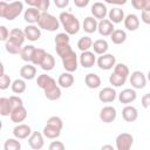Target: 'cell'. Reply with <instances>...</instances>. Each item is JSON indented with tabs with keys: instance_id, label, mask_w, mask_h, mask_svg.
Returning a JSON list of instances; mask_svg holds the SVG:
<instances>
[{
	"instance_id": "obj_8",
	"label": "cell",
	"mask_w": 150,
	"mask_h": 150,
	"mask_svg": "<svg viewBox=\"0 0 150 150\" xmlns=\"http://www.w3.org/2000/svg\"><path fill=\"white\" fill-rule=\"evenodd\" d=\"M96 63L100 69L102 70H110L115 67L116 64V57L112 54H102L98 56V59L96 60Z\"/></svg>"
},
{
	"instance_id": "obj_56",
	"label": "cell",
	"mask_w": 150,
	"mask_h": 150,
	"mask_svg": "<svg viewBox=\"0 0 150 150\" xmlns=\"http://www.w3.org/2000/svg\"><path fill=\"white\" fill-rule=\"evenodd\" d=\"M146 80L150 82V69H149V71H148V74H146Z\"/></svg>"
},
{
	"instance_id": "obj_44",
	"label": "cell",
	"mask_w": 150,
	"mask_h": 150,
	"mask_svg": "<svg viewBox=\"0 0 150 150\" xmlns=\"http://www.w3.org/2000/svg\"><path fill=\"white\" fill-rule=\"evenodd\" d=\"M49 6H50V0H39L36 8L42 13V12H47Z\"/></svg>"
},
{
	"instance_id": "obj_42",
	"label": "cell",
	"mask_w": 150,
	"mask_h": 150,
	"mask_svg": "<svg viewBox=\"0 0 150 150\" xmlns=\"http://www.w3.org/2000/svg\"><path fill=\"white\" fill-rule=\"evenodd\" d=\"M54 42L55 45H62V43H69L70 42V38H69V34L68 33H59L56 34L55 39H54Z\"/></svg>"
},
{
	"instance_id": "obj_27",
	"label": "cell",
	"mask_w": 150,
	"mask_h": 150,
	"mask_svg": "<svg viewBox=\"0 0 150 150\" xmlns=\"http://www.w3.org/2000/svg\"><path fill=\"white\" fill-rule=\"evenodd\" d=\"M9 41L16 43V45H20L22 46L25 40H26V35H25V32L19 29V28H13L11 30V34H9V38H8Z\"/></svg>"
},
{
	"instance_id": "obj_54",
	"label": "cell",
	"mask_w": 150,
	"mask_h": 150,
	"mask_svg": "<svg viewBox=\"0 0 150 150\" xmlns=\"http://www.w3.org/2000/svg\"><path fill=\"white\" fill-rule=\"evenodd\" d=\"M143 11H150V0H145V2H144V9Z\"/></svg>"
},
{
	"instance_id": "obj_22",
	"label": "cell",
	"mask_w": 150,
	"mask_h": 150,
	"mask_svg": "<svg viewBox=\"0 0 150 150\" xmlns=\"http://www.w3.org/2000/svg\"><path fill=\"white\" fill-rule=\"evenodd\" d=\"M123 23H124V27L128 30L135 32L139 27V19L136 14H128L123 20Z\"/></svg>"
},
{
	"instance_id": "obj_24",
	"label": "cell",
	"mask_w": 150,
	"mask_h": 150,
	"mask_svg": "<svg viewBox=\"0 0 150 150\" xmlns=\"http://www.w3.org/2000/svg\"><path fill=\"white\" fill-rule=\"evenodd\" d=\"M97 26H98L97 19L94 16H87L82 22V29L88 34L95 33L97 30Z\"/></svg>"
},
{
	"instance_id": "obj_32",
	"label": "cell",
	"mask_w": 150,
	"mask_h": 150,
	"mask_svg": "<svg viewBox=\"0 0 150 150\" xmlns=\"http://www.w3.org/2000/svg\"><path fill=\"white\" fill-rule=\"evenodd\" d=\"M11 88H12V91L14 94H22V93L26 91L27 84H26V82H25L23 79H16V80H14L12 82Z\"/></svg>"
},
{
	"instance_id": "obj_40",
	"label": "cell",
	"mask_w": 150,
	"mask_h": 150,
	"mask_svg": "<svg viewBox=\"0 0 150 150\" xmlns=\"http://www.w3.org/2000/svg\"><path fill=\"white\" fill-rule=\"evenodd\" d=\"M114 73H116V74H118L121 76H124L127 79L130 75V70H129L128 66L124 64V63H116L115 67H114Z\"/></svg>"
},
{
	"instance_id": "obj_1",
	"label": "cell",
	"mask_w": 150,
	"mask_h": 150,
	"mask_svg": "<svg viewBox=\"0 0 150 150\" xmlns=\"http://www.w3.org/2000/svg\"><path fill=\"white\" fill-rule=\"evenodd\" d=\"M55 50H56L57 55L60 56V59L62 61V66L66 69V71L74 73L77 70V67H79L77 55L71 49L69 43L55 45Z\"/></svg>"
},
{
	"instance_id": "obj_35",
	"label": "cell",
	"mask_w": 150,
	"mask_h": 150,
	"mask_svg": "<svg viewBox=\"0 0 150 150\" xmlns=\"http://www.w3.org/2000/svg\"><path fill=\"white\" fill-rule=\"evenodd\" d=\"M47 55V52L42 48H36L35 52H34V55H33V59H32V62L34 66H41L43 59L46 57Z\"/></svg>"
},
{
	"instance_id": "obj_38",
	"label": "cell",
	"mask_w": 150,
	"mask_h": 150,
	"mask_svg": "<svg viewBox=\"0 0 150 150\" xmlns=\"http://www.w3.org/2000/svg\"><path fill=\"white\" fill-rule=\"evenodd\" d=\"M21 143L18 141L16 137L14 138H7L4 143V150H20Z\"/></svg>"
},
{
	"instance_id": "obj_49",
	"label": "cell",
	"mask_w": 150,
	"mask_h": 150,
	"mask_svg": "<svg viewBox=\"0 0 150 150\" xmlns=\"http://www.w3.org/2000/svg\"><path fill=\"white\" fill-rule=\"evenodd\" d=\"M141 20L145 25H150V11H142L141 12Z\"/></svg>"
},
{
	"instance_id": "obj_46",
	"label": "cell",
	"mask_w": 150,
	"mask_h": 150,
	"mask_svg": "<svg viewBox=\"0 0 150 150\" xmlns=\"http://www.w3.org/2000/svg\"><path fill=\"white\" fill-rule=\"evenodd\" d=\"M64 148H66V145L61 141H53L49 144V150H63Z\"/></svg>"
},
{
	"instance_id": "obj_52",
	"label": "cell",
	"mask_w": 150,
	"mask_h": 150,
	"mask_svg": "<svg viewBox=\"0 0 150 150\" xmlns=\"http://www.w3.org/2000/svg\"><path fill=\"white\" fill-rule=\"evenodd\" d=\"M107 4H110V5H116V6H122V5H125L128 0H104Z\"/></svg>"
},
{
	"instance_id": "obj_53",
	"label": "cell",
	"mask_w": 150,
	"mask_h": 150,
	"mask_svg": "<svg viewBox=\"0 0 150 150\" xmlns=\"http://www.w3.org/2000/svg\"><path fill=\"white\" fill-rule=\"evenodd\" d=\"M38 1H39V0H25V2H26L29 7H36Z\"/></svg>"
},
{
	"instance_id": "obj_57",
	"label": "cell",
	"mask_w": 150,
	"mask_h": 150,
	"mask_svg": "<svg viewBox=\"0 0 150 150\" xmlns=\"http://www.w3.org/2000/svg\"><path fill=\"white\" fill-rule=\"evenodd\" d=\"M4 1H7V2H12V1H15V0H4Z\"/></svg>"
},
{
	"instance_id": "obj_12",
	"label": "cell",
	"mask_w": 150,
	"mask_h": 150,
	"mask_svg": "<svg viewBox=\"0 0 150 150\" xmlns=\"http://www.w3.org/2000/svg\"><path fill=\"white\" fill-rule=\"evenodd\" d=\"M79 62L83 68H91L96 63V56L94 52L90 50H84L81 53L79 57Z\"/></svg>"
},
{
	"instance_id": "obj_21",
	"label": "cell",
	"mask_w": 150,
	"mask_h": 150,
	"mask_svg": "<svg viewBox=\"0 0 150 150\" xmlns=\"http://www.w3.org/2000/svg\"><path fill=\"white\" fill-rule=\"evenodd\" d=\"M9 117H11V121L13 123L19 124V123H21V122H23L26 120V117H27V109L25 108V105H20L18 108H15L14 110H12Z\"/></svg>"
},
{
	"instance_id": "obj_16",
	"label": "cell",
	"mask_w": 150,
	"mask_h": 150,
	"mask_svg": "<svg viewBox=\"0 0 150 150\" xmlns=\"http://www.w3.org/2000/svg\"><path fill=\"white\" fill-rule=\"evenodd\" d=\"M137 98V93L134 88H127L123 89L120 94H118V101L122 104H130L131 102H134Z\"/></svg>"
},
{
	"instance_id": "obj_13",
	"label": "cell",
	"mask_w": 150,
	"mask_h": 150,
	"mask_svg": "<svg viewBox=\"0 0 150 150\" xmlns=\"http://www.w3.org/2000/svg\"><path fill=\"white\" fill-rule=\"evenodd\" d=\"M32 128L28 124H22L19 123L13 128V135L18 139H26L32 135Z\"/></svg>"
},
{
	"instance_id": "obj_50",
	"label": "cell",
	"mask_w": 150,
	"mask_h": 150,
	"mask_svg": "<svg viewBox=\"0 0 150 150\" xmlns=\"http://www.w3.org/2000/svg\"><path fill=\"white\" fill-rule=\"evenodd\" d=\"M54 4H55V6L57 8L63 9L69 5V0H54Z\"/></svg>"
},
{
	"instance_id": "obj_29",
	"label": "cell",
	"mask_w": 150,
	"mask_h": 150,
	"mask_svg": "<svg viewBox=\"0 0 150 150\" xmlns=\"http://www.w3.org/2000/svg\"><path fill=\"white\" fill-rule=\"evenodd\" d=\"M91 48L94 49V53H95V54L102 55V54H105V53L108 52L109 45H108L107 40H104V39H98V40H96V41L93 42V47H91Z\"/></svg>"
},
{
	"instance_id": "obj_20",
	"label": "cell",
	"mask_w": 150,
	"mask_h": 150,
	"mask_svg": "<svg viewBox=\"0 0 150 150\" xmlns=\"http://www.w3.org/2000/svg\"><path fill=\"white\" fill-rule=\"evenodd\" d=\"M122 117L125 122H135L138 118V110L137 108H135L134 105H129L127 104L123 109H122Z\"/></svg>"
},
{
	"instance_id": "obj_31",
	"label": "cell",
	"mask_w": 150,
	"mask_h": 150,
	"mask_svg": "<svg viewBox=\"0 0 150 150\" xmlns=\"http://www.w3.org/2000/svg\"><path fill=\"white\" fill-rule=\"evenodd\" d=\"M110 40L115 45H122L127 40V33L123 29H115L110 35Z\"/></svg>"
},
{
	"instance_id": "obj_36",
	"label": "cell",
	"mask_w": 150,
	"mask_h": 150,
	"mask_svg": "<svg viewBox=\"0 0 150 150\" xmlns=\"http://www.w3.org/2000/svg\"><path fill=\"white\" fill-rule=\"evenodd\" d=\"M40 67H41L43 70H46V71L53 70L54 67H55V59H54V56H53L52 54L47 53V55H46V57L43 59V61H42V63H41Z\"/></svg>"
},
{
	"instance_id": "obj_4",
	"label": "cell",
	"mask_w": 150,
	"mask_h": 150,
	"mask_svg": "<svg viewBox=\"0 0 150 150\" xmlns=\"http://www.w3.org/2000/svg\"><path fill=\"white\" fill-rule=\"evenodd\" d=\"M59 20H60V23H61L62 28L64 29V32L68 33L69 35H75L79 33V30L81 28V23L74 14H71L69 12H62L59 15Z\"/></svg>"
},
{
	"instance_id": "obj_19",
	"label": "cell",
	"mask_w": 150,
	"mask_h": 150,
	"mask_svg": "<svg viewBox=\"0 0 150 150\" xmlns=\"http://www.w3.org/2000/svg\"><path fill=\"white\" fill-rule=\"evenodd\" d=\"M25 32V35H26V39L34 42V41H38L40 38H41V28L39 26H35V25H27L23 29Z\"/></svg>"
},
{
	"instance_id": "obj_2",
	"label": "cell",
	"mask_w": 150,
	"mask_h": 150,
	"mask_svg": "<svg viewBox=\"0 0 150 150\" xmlns=\"http://www.w3.org/2000/svg\"><path fill=\"white\" fill-rule=\"evenodd\" d=\"M36 84L45 93V96L49 101H56L61 97V87L56 83L55 79L47 74H41L36 79Z\"/></svg>"
},
{
	"instance_id": "obj_25",
	"label": "cell",
	"mask_w": 150,
	"mask_h": 150,
	"mask_svg": "<svg viewBox=\"0 0 150 150\" xmlns=\"http://www.w3.org/2000/svg\"><path fill=\"white\" fill-rule=\"evenodd\" d=\"M75 82L74 75L70 71H64L62 74H60L59 79H57V83L61 88H70Z\"/></svg>"
},
{
	"instance_id": "obj_18",
	"label": "cell",
	"mask_w": 150,
	"mask_h": 150,
	"mask_svg": "<svg viewBox=\"0 0 150 150\" xmlns=\"http://www.w3.org/2000/svg\"><path fill=\"white\" fill-rule=\"evenodd\" d=\"M40 16H41V12L36 7H29L23 13V20L26 22H28L29 25L38 23L40 20Z\"/></svg>"
},
{
	"instance_id": "obj_7",
	"label": "cell",
	"mask_w": 150,
	"mask_h": 150,
	"mask_svg": "<svg viewBox=\"0 0 150 150\" xmlns=\"http://www.w3.org/2000/svg\"><path fill=\"white\" fill-rule=\"evenodd\" d=\"M115 143L117 150H129L134 144V136L128 132H121L117 135Z\"/></svg>"
},
{
	"instance_id": "obj_39",
	"label": "cell",
	"mask_w": 150,
	"mask_h": 150,
	"mask_svg": "<svg viewBox=\"0 0 150 150\" xmlns=\"http://www.w3.org/2000/svg\"><path fill=\"white\" fill-rule=\"evenodd\" d=\"M5 49H6L7 53L13 54V55H16V54H20V52H21V49H22V46L16 45V43H14V42L7 40V41L5 42Z\"/></svg>"
},
{
	"instance_id": "obj_48",
	"label": "cell",
	"mask_w": 150,
	"mask_h": 150,
	"mask_svg": "<svg viewBox=\"0 0 150 150\" xmlns=\"http://www.w3.org/2000/svg\"><path fill=\"white\" fill-rule=\"evenodd\" d=\"M144 2H145V0H131L132 7L137 11H141V12L144 9Z\"/></svg>"
},
{
	"instance_id": "obj_10",
	"label": "cell",
	"mask_w": 150,
	"mask_h": 150,
	"mask_svg": "<svg viewBox=\"0 0 150 150\" xmlns=\"http://www.w3.org/2000/svg\"><path fill=\"white\" fill-rule=\"evenodd\" d=\"M117 111L112 105H105L100 111V120L103 123H111L116 120Z\"/></svg>"
},
{
	"instance_id": "obj_47",
	"label": "cell",
	"mask_w": 150,
	"mask_h": 150,
	"mask_svg": "<svg viewBox=\"0 0 150 150\" xmlns=\"http://www.w3.org/2000/svg\"><path fill=\"white\" fill-rule=\"evenodd\" d=\"M141 104L144 109H150V93H146L141 98Z\"/></svg>"
},
{
	"instance_id": "obj_34",
	"label": "cell",
	"mask_w": 150,
	"mask_h": 150,
	"mask_svg": "<svg viewBox=\"0 0 150 150\" xmlns=\"http://www.w3.org/2000/svg\"><path fill=\"white\" fill-rule=\"evenodd\" d=\"M91 47H93V40H91V38L88 36V35L80 38V40L77 41V48H79L81 52L89 50Z\"/></svg>"
},
{
	"instance_id": "obj_5",
	"label": "cell",
	"mask_w": 150,
	"mask_h": 150,
	"mask_svg": "<svg viewBox=\"0 0 150 150\" xmlns=\"http://www.w3.org/2000/svg\"><path fill=\"white\" fill-rule=\"evenodd\" d=\"M63 128V121L59 116H52L47 120V124L43 127V135L49 139H55L61 135V130Z\"/></svg>"
},
{
	"instance_id": "obj_26",
	"label": "cell",
	"mask_w": 150,
	"mask_h": 150,
	"mask_svg": "<svg viewBox=\"0 0 150 150\" xmlns=\"http://www.w3.org/2000/svg\"><path fill=\"white\" fill-rule=\"evenodd\" d=\"M84 83L90 89H97L101 86V77L95 73H88L84 76Z\"/></svg>"
},
{
	"instance_id": "obj_11",
	"label": "cell",
	"mask_w": 150,
	"mask_h": 150,
	"mask_svg": "<svg viewBox=\"0 0 150 150\" xmlns=\"http://www.w3.org/2000/svg\"><path fill=\"white\" fill-rule=\"evenodd\" d=\"M28 144L34 150H40L45 145V135L43 132L33 131L32 135L28 137Z\"/></svg>"
},
{
	"instance_id": "obj_3",
	"label": "cell",
	"mask_w": 150,
	"mask_h": 150,
	"mask_svg": "<svg viewBox=\"0 0 150 150\" xmlns=\"http://www.w3.org/2000/svg\"><path fill=\"white\" fill-rule=\"evenodd\" d=\"M23 11V4L19 0L7 2L1 0L0 1V16L8 21L16 19Z\"/></svg>"
},
{
	"instance_id": "obj_23",
	"label": "cell",
	"mask_w": 150,
	"mask_h": 150,
	"mask_svg": "<svg viewBox=\"0 0 150 150\" xmlns=\"http://www.w3.org/2000/svg\"><path fill=\"white\" fill-rule=\"evenodd\" d=\"M20 76L23 80H33L36 76V68L33 63H27L20 68Z\"/></svg>"
},
{
	"instance_id": "obj_14",
	"label": "cell",
	"mask_w": 150,
	"mask_h": 150,
	"mask_svg": "<svg viewBox=\"0 0 150 150\" xmlns=\"http://www.w3.org/2000/svg\"><path fill=\"white\" fill-rule=\"evenodd\" d=\"M90 12H91L93 16L96 18L97 20H103L108 15V8H107V6L103 2H100V1L93 4V6L90 8Z\"/></svg>"
},
{
	"instance_id": "obj_37",
	"label": "cell",
	"mask_w": 150,
	"mask_h": 150,
	"mask_svg": "<svg viewBox=\"0 0 150 150\" xmlns=\"http://www.w3.org/2000/svg\"><path fill=\"white\" fill-rule=\"evenodd\" d=\"M127 82V77L124 76H121L116 73L112 71V74L109 76V83L112 86V87H122L124 83Z\"/></svg>"
},
{
	"instance_id": "obj_41",
	"label": "cell",
	"mask_w": 150,
	"mask_h": 150,
	"mask_svg": "<svg viewBox=\"0 0 150 150\" xmlns=\"http://www.w3.org/2000/svg\"><path fill=\"white\" fill-rule=\"evenodd\" d=\"M9 86H12V80L9 75H7L6 73H2L0 75V89L6 90L7 88H9Z\"/></svg>"
},
{
	"instance_id": "obj_45",
	"label": "cell",
	"mask_w": 150,
	"mask_h": 150,
	"mask_svg": "<svg viewBox=\"0 0 150 150\" xmlns=\"http://www.w3.org/2000/svg\"><path fill=\"white\" fill-rule=\"evenodd\" d=\"M9 34H11V32L7 29V27L6 26H0V40L1 41H7L8 40V38H9Z\"/></svg>"
},
{
	"instance_id": "obj_30",
	"label": "cell",
	"mask_w": 150,
	"mask_h": 150,
	"mask_svg": "<svg viewBox=\"0 0 150 150\" xmlns=\"http://www.w3.org/2000/svg\"><path fill=\"white\" fill-rule=\"evenodd\" d=\"M35 47L33 45H27V46H23L21 52H20V57L26 61V62H32V59H33V55H34V52H35Z\"/></svg>"
},
{
	"instance_id": "obj_15",
	"label": "cell",
	"mask_w": 150,
	"mask_h": 150,
	"mask_svg": "<svg viewBox=\"0 0 150 150\" xmlns=\"http://www.w3.org/2000/svg\"><path fill=\"white\" fill-rule=\"evenodd\" d=\"M116 96H117V93L111 87H105V88L101 89L98 93V100L102 103H111L115 101Z\"/></svg>"
},
{
	"instance_id": "obj_51",
	"label": "cell",
	"mask_w": 150,
	"mask_h": 150,
	"mask_svg": "<svg viewBox=\"0 0 150 150\" xmlns=\"http://www.w3.org/2000/svg\"><path fill=\"white\" fill-rule=\"evenodd\" d=\"M74 1V5L77 7V8H84L89 5V1L90 0H73Z\"/></svg>"
},
{
	"instance_id": "obj_6",
	"label": "cell",
	"mask_w": 150,
	"mask_h": 150,
	"mask_svg": "<svg viewBox=\"0 0 150 150\" xmlns=\"http://www.w3.org/2000/svg\"><path fill=\"white\" fill-rule=\"evenodd\" d=\"M60 20L56 19V16L52 15L48 12H42L40 20L38 22V26L47 32H56L60 28Z\"/></svg>"
},
{
	"instance_id": "obj_28",
	"label": "cell",
	"mask_w": 150,
	"mask_h": 150,
	"mask_svg": "<svg viewBox=\"0 0 150 150\" xmlns=\"http://www.w3.org/2000/svg\"><path fill=\"white\" fill-rule=\"evenodd\" d=\"M108 16H109V20L114 23H120L124 20L125 15H124V12L123 9H121L120 7H115V8H111L109 12H108Z\"/></svg>"
},
{
	"instance_id": "obj_17",
	"label": "cell",
	"mask_w": 150,
	"mask_h": 150,
	"mask_svg": "<svg viewBox=\"0 0 150 150\" xmlns=\"http://www.w3.org/2000/svg\"><path fill=\"white\" fill-rule=\"evenodd\" d=\"M114 30H115L114 22H111L109 19L100 20L98 26H97V32L101 36H110Z\"/></svg>"
},
{
	"instance_id": "obj_9",
	"label": "cell",
	"mask_w": 150,
	"mask_h": 150,
	"mask_svg": "<svg viewBox=\"0 0 150 150\" xmlns=\"http://www.w3.org/2000/svg\"><path fill=\"white\" fill-rule=\"evenodd\" d=\"M146 76L141 70H135L129 75V82L134 89H143L146 86Z\"/></svg>"
},
{
	"instance_id": "obj_33",
	"label": "cell",
	"mask_w": 150,
	"mask_h": 150,
	"mask_svg": "<svg viewBox=\"0 0 150 150\" xmlns=\"http://www.w3.org/2000/svg\"><path fill=\"white\" fill-rule=\"evenodd\" d=\"M12 112V105L9 97H1L0 98V115L1 116H9Z\"/></svg>"
},
{
	"instance_id": "obj_43",
	"label": "cell",
	"mask_w": 150,
	"mask_h": 150,
	"mask_svg": "<svg viewBox=\"0 0 150 150\" xmlns=\"http://www.w3.org/2000/svg\"><path fill=\"white\" fill-rule=\"evenodd\" d=\"M9 101H11L12 110H14L15 108H18V107H20V105H23V101H22V98H20V97L16 96V95H12V96H9Z\"/></svg>"
},
{
	"instance_id": "obj_55",
	"label": "cell",
	"mask_w": 150,
	"mask_h": 150,
	"mask_svg": "<svg viewBox=\"0 0 150 150\" xmlns=\"http://www.w3.org/2000/svg\"><path fill=\"white\" fill-rule=\"evenodd\" d=\"M102 150H104V149H109V150H114V146L112 145H109V144H105V145H102V148H101Z\"/></svg>"
}]
</instances>
